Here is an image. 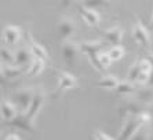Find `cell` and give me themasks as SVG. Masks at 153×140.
I'll use <instances>...</instances> for the list:
<instances>
[{
  "mask_svg": "<svg viewBox=\"0 0 153 140\" xmlns=\"http://www.w3.org/2000/svg\"><path fill=\"white\" fill-rule=\"evenodd\" d=\"M87 56H88V60H90V63L93 65L94 69H97L98 71H103V70H105V67L102 66V63H101V60H100V54L98 52L88 54Z\"/></svg>",
  "mask_w": 153,
  "mask_h": 140,
  "instance_id": "obj_26",
  "label": "cell"
},
{
  "mask_svg": "<svg viewBox=\"0 0 153 140\" xmlns=\"http://www.w3.org/2000/svg\"><path fill=\"white\" fill-rule=\"evenodd\" d=\"M103 44L102 41H98V40H95V41H87V43H82L80 44V51H82L83 54H85V55H88V54H95V52H100L101 49L103 48Z\"/></svg>",
  "mask_w": 153,
  "mask_h": 140,
  "instance_id": "obj_17",
  "label": "cell"
},
{
  "mask_svg": "<svg viewBox=\"0 0 153 140\" xmlns=\"http://www.w3.org/2000/svg\"><path fill=\"white\" fill-rule=\"evenodd\" d=\"M149 76H150V73H148V71H142L141 70V73H139V76H138V78H137V84H139V85H146L148 84V81H149Z\"/></svg>",
  "mask_w": 153,
  "mask_h": 140,
  "instance_id": "obj_30",
  "label": "cell"
},
{
  "mask_svg": "<svg viewBox=\"0 0 153 140\" xmlns=\"http://www.w3.org/2000/svg\"><path fill=\"white\" fill-rule=\"evenodd\" d=\"M0 116L6 122H10L11 119H14L18 116V107L13 100L3 99L1 105H0Z\"/></svg>",
  "mask_w": 153,
  "mask_h": 140,
  "instance_id": "obj_12",
  "label": "cell"
},
{
  "mask_svg": "<svg viewBox=\"0 0 153 140\" xmlns=\"http://www.w3.org/2000/svg\"><path fill=\"white\" fill-rule=\"evenodd\" d=\"M114 91L119 96H123V95H131L137 91L135 85L132 84V81H120L117 84V87L114 88Z\"/></svg>",
  "mask_w": 153,
  "mask_h": 140,
  "instance_id": "obj_18",
  "label": "cell"
},
{
  "mask_svg": "<svg viewBox=\"0 0 153 140\" xmlns=\"http://www.w3.org/2000/svg\"><path fill=\"white\" fill-rule=\"evenodd\" d=\"M24 66H19V65H10V63H6V65H1V71H3L4 77L7 80H15L24 73Z\"/></svg>",
  "mask_w": 153,
  "mask_h": 140,
  "instance_id": "obj_14",
  "label": "cell"
},
{
  "mask_svg": "<svg viewBox=\"0 0 153 140\" xmlns=\"http://www.w3.org/2000/svg\"><path fill=\"white\" fill-rule=\"evenodd\" d=\"M77 11H79V15L84 19V22L88 25V26H97V25H100L101 17L95 8L85 7V6L82 4V6L77 7Z\"/></svg>",
  "mask_w": 153,
  "mask_h": 140,
  "instance_id": "obj_9",
  "label": "cell"
},
{
  "mask_svg": "<svg viewBox=\"0 0 153 140\" xmlns=\"http://www.w3.org/2000/svg\"><path fill=\"white\" fill-rule=\"evenodd\" d=\"M55 74L58 76V88H57L55 98L59 94H64L65 91L77 87V78L73 74L68 73V71H61V70H55Z\"/></svg>",
  "mask_w": 153,
  "mask_h": 140,
  "instance_id": "obj_3",
  "label": "cell"
},
{
  "mask_svg": "<svg viewBox=\"0 0 153 140\" xmlns=\"http://www.w3.org/2000/svg\"><path fill=\"white\" fill-rule=\"evenodd\" d=\"M72 1H73V0H61V6L64 8H68L69 6H71Z\"/></svg>",
  "mask_w": 153,
  "mask_h": 140,
  "instance_id": "obj_35",
  "label": "cell"
},
{
  "mask_svg": "<svg viewBox=\"0 0 153 140\" xmlns=\"http://www.w3.org/2000/svg\"><path fill=\"white\" fill-rule=\"evenodd\" d=\"M112 0H84L83 6L90 8H101V7H109Z\"/></svg>",
  "mask_w": 153,
  "mask_h": 140,
  "instance_id": "obj_23",
  "label": "cell"
},
{
  "mask_svg": "<svg viewBox=\"0 0 153 140\" xmlns=\"http://www.w3.org/2000/svg\"><path fill=\"white\" fill-rule=\"evenodd\" d=\"M123 36H124V32L123 29L119 26V25H114V26H111V28L105 29L102 32V37L105 41H108L112 46H117V44H121L123 41Z\"/></svg>",
  "mask_w": 153,
  "mask_h": 140,
  "instance_id": "obj_8",
  "label": "cell"
},
{
  "mask_svg": "<svg viewBox=\"0 0 153 140\" xmlns=\"http://www.w3.org/2000/svg\"><path fill=\"white\" fill-rule=\"evenodd\" d=\"M145 58H148V59H149V62L152 63V66H153V54H149V55H146Z\"/></svg>",
  "mask_w": 153,
  "mask_h": 140,
  "instance_id": "obj_37",
  "label": "cell"
},
{
  "mask_svg": "<svg viewBox=\"0 0 153 140\" xmlns=\"http://www.w3.org/2000/svg\"><path fill=\"white\" fill-rule=\"evenodd\" d=\"M22 137H21V135L19 133H8L7 136L4 137V140H21Z\"/></svg>",
  "mask_w": 153,
  "mask_h": 140,
  "instance_id": "obj_33",
  "label": "cell"
},
{
  "mask_svg": "<svg viewBox=\"0 0 153 140\" xmlns=\"http://www.w3.org/2000/svg\"><path fill=\"white\" fill-rule=\"evenodd\" d=\"M75 1H76V3H79V4H82L84 0H75Z\"/></svg>",
  "mask_w": 153,
  "mask_h": 140,
  "instance_id": "obj_40",
  "label": "cell"
},
{
  "mask_svg": "<svg viewBox=\"0 0 153 140\" xmlns=\"http://www.w3.org/2000/svg\"><path fill=\"white\" fill-rule=\"evenodd\" d=\"M139 73H141V66H139V62L137 60L134 65H131V66L128 67V74H127L128 80L132 81V83H135L138 76H139Z\"/></svg>",
  "mask_w": 153,
  "mask_h": 140,
  "instance_id": "obj_24",
  "label": "cell"
},
{
  "mask_svg": "<svg viewBox=\"0 0 153 140\" xmlns=\"http://www.w3.org/2000/svg\"><path fill=\"white\" fill-rule=\"evenodd\" d=\"M120 81L114 76H103L101 80H98V83L95 84V87L102 88V89H114L117 87V84Z\"/></svg>",
  "mask_w": 153,
  "mask_h": 140,
  "instance_id": "obj_20",
  "label": "cell"
},
{
  "mask_svg": "<svg viewBox=\"0 0 153 140\" xmlns=\"http://www.w3.org/2000/svg\"><path fill=\"white\" fill-rule=\"evenodd\" d=\"M32 58H33V55H32L30 48H25V47H22V48L17 49V52H15V65L25 66V65L30 63Z\"/></svg>",
  "mask_w": 153,
  "mask_h": 140,
  "instance_id": "obj_16",
  "label": "cell"
},
{
  "mask_svg": "<svg viewBox=\"0 0 153 140\" xmlns=\"http://www.w3.org/2000/svg\"><path fill=\"white\" fill-rule=\"evenodd\" d=\"M138 62H139V66H141V70H142V71H148V73L152 71L153 66H152V63L149 62L148 58H142V59H139Z\"/></svg>",
  "mask_w": 153,
  "mask_h": 140,
  "instance_id": "obj_29",
  "label": "cell"
},
{
  "mask_svg": "<svg viewBox=\"0 0 153 140\" xmlns=\"http://www.w3.org/2000/svg\"><path fill=\"white\" fill-rule=\"evenodd\" d=\"M137 118L139 119V122H141V125L145 126V125H150V122H152V119H153V116H152V113L150 111H141L137 116Z\"/></svg>",
  "mask_w": 153,
  "mask_h": 140,
  "instance_id": "obj_27",
  "label": "cell"
},
{
  "mask_svg": "<svg viewBox=\"0 0 153 140\" xmlns=\"http://www.w3.org/2000/svg\"><path fill=\"white\" fill-rule=\"evenodd\" d=\"M149 26L153 29V11H152V15H150V19H149Z\"/></svg>",
  "mask_w": 153,
  "mask_h": 140,
  "instance_id": "obj_38",
  "label": "cell"
},
{
  "mask_svg": "<svg viewBox=\"0 0 153 140\" xmlns=\"http://www.w3.org/2000/svg\"><path fill=\"white\" fill-rule=\"evenodd\" d=\"M91 139H98V140H113V136H111L109 133L103 132V130H94L93 133H91Z\"/></svg>",
  "mask_w": 153,
  "mask_h": 140,
  "instance_id": "obj_28",
  "label": "cell"
},
{
  "mask_svg": "<svg viewBox=\"0 0 153 140\" xmlns=\"http://www.w3.org/2000/svg\"><path fill=\"white\" fill-rule=\"evenodd\" d=\"M143 126H141V128H139L138 130H137L135 132V135H134V136L131 137L132 140H142V139H146V136H148V133L145 132V130L142 129Z\"/></svg>",
  "mask_w": 153,
  "mask_h": 140,
  "instance_id": "obj_32",
  "label": "cell"
},
{
  "mask_svg": "<svg viewBox=\"0 0 153 140\" xmlns=\"http://www.w3.org/2000/svg\"><path fill=\"white\" fill-rule=\"evenodd\" d=\"M137 100H139L141 103H152L153 100V87H145L141 88L138 91H135Z\"/></svg>",
  "mask_w": 153,
  "mask_h": 140,
  "instance_id": "obj_19",
  "label": "cell"
},
{
  "mask_svg": "<svg viewBox=\"0 0 153 140\" xmlns=\"http://www.w3.org/2000/svg\"><path fill=\"white\" fill-rule=\"evenodd\" d=\"M3 40L7 46H15L22 37V29L17 25H7L3 29Z\"/></svg>",
  "mask_w": 153,
  "mask_h": 140,
  "instance_id": "obj_7",
  "label": "cell"
},
{
  "mask_svg": "<svg viewBox=\"0 0 153 140\" xmlns=\"http://www.w3.org/2000/svg\"><path fill=\"white\" fill-rule=\"evenodd\" d=\"M0 59H3L6 63L14 65L15 63V54L10 51V48H0Z\"/></svg>",
  "mask_w": 153,
  "mask_h": 140,
  "instance_id": "obj_25",
  "label": "cell"
},
{
  "mask_svg": "<svg viewBox=\"0 0 153 140\" xmlns=\"http://www.w3.org/2000/svg\"><path fill=\"white\" fill-rule=\"evenodd\" d=\"M30 51H32V55L35 58H39V59H43V60H47L48 59V52H47V49L39 44V43L36 41H32L30 43Z\"/></svg>",
  "mask_w": 153,
  "mask_h": 140,
  "instance_id": "obj_21",
  "label": "cell"
},
{
  "mask_svg": "<svg viewBox=\"0 0 153 140\" xmlns=\"http://www.w3.org/2000/svg\"><path fill=\"white\" fill-rule=\"evenodd\" d=\"M1 102H3V99H1V94H0V105H1Z\"/></svg>",
  "mask_w": 153,
  "mask_h": 140,
  "instance_id": "obj_41",
  "label": "cell"
},
{
  "mask_svg": "<svg viewBox=\"0 0 153 140\" xmlns=\"http://www.w3.org/2000/svg\"><path fill=\"white\" fill-rule=\"evenodd\" d=\"M58 32L59 36L64 40H68L69 37L75 36L76 33V22L69 17L61 18V21L58 22Z\"/></svg>",
  "mask_w": 153,
  "mask_h": 140,
  "instance_id": "obj_10",
  "label": "cell"
},
{
  "mask_svg": "<svg viewBox=\"0 0 153 140\" xmlns=\"http://www.w3.org/2000/svg\"><path fill=\"white\" fill-rule=\"evenodd\" d=\"M141 126L142 125L139 122V119L137 118V116L127 117V118H124V124H123V128L119 133V137L120 139H131Z\"/></svg>",
  "mask_w": 153,
  "mask_h": 140,
  "instance_id": "obj_4",
  "label": "cell"
},
{
  "mask_svg": "<svg viewBox=\"0 0 153 140\" xmlns=\"http://www.w3.org/2000/svg\"><path fill=\"white\" fill-rule=\"evenodd\" d=\"M132 37L138 44L142 47H148L150 44V37H149V30L145 28V25L139 21V18H137L135 25L132 28Z\"/></svg>",
  "mask_w": 153,
  "mask_h": 140,
  "instance_id": "obj_5",
  "label": "cell"
},
{
  "mask_svg": "<svg viewBox=\"0 0 153 140\" xmlns=\"http://www.w3.org/2000/svg\"><path fill=\"white\" fill-rule=\"evenodd\" d=\"M8 125H10L11 128H18V129L25 130V132H28V133H33V130H35L33 129V122L26 118L25 113L18 114L14 119H11L10 122H8Z\"/></svg>",
  "mask_w": 153,
  "mask_h": 140,
  "instance_id": "obj_13",
  "label": "cell"
},
{
  "mask_svg": "<svg viewBox=\"0 0 153 140\" xmlns=\"http://www.w3.org/2000/svg\"><path fill=\"white\" fill-rule=\"evenodd\" d=\"M108 54H109V56H111V59L113 60V62H117V60H121L123 58H124L126 49L121 44H117V46L112 47V48L108 51Z\"/></svg>",
  "mask_w": 153,
  "mask_h": 140,
  "instance_id": "obj_22",
  "label": "cell"
},
{
  "mask_svg": "<svg viewBox=\"0 0 153 140\" xmlns=\"http://www.w3.org/2000/svg\"><path fill=\"white\" fill-rule=\"evenodd\" d=\"M148 85H150V87H153V69H152V71H150L149 81H148Z\"/></svg>",
  "mask_w": 153,
  "mask_h": 140,
  "instance_id": "obj_36",
  "label": "cell"
},
{
  "mask_svg": "<svg viewBox=\"0 0 153 140\" xmlns=\"http://www.w3.org/2000/svg\"><path fill=\"white\" fill-rule=\"evenodd\" d=\"M149 110H150V113H152V116H153V100H152V105H150Z\"/></svg>",
  "mask_w": 153,
  "mask_h": 140,
  "instance_id": "obj_39",
  "label": "cell"
},
{
  "mask_svg": "<svg viewBox=\"0 0 153 140\" xmlns=\"http://www.w3.org/2000/svg\"><path fill=\"white\" fill-rule=\"evenodd\" d=\"M43 105H44V94H43L42 91L35 92V96H33L32 103H30V106H29V109L25 111L26 118H28L29 121L35 122L37 114H39L40 110L43 109Z\"/></svg>",
  "mask_w": 153,
  "mask_h": 140,
  "instance_id": "obj_6",
  "label": "cell"
},
{
  "mask_svg": "<svg viewBox=\"0 0 153 140\" xmlns=\"http://www.w3.org/2000/svg\"><path fill=\"white\" fill-rule=\"evenodd\" d=\"M82 52L80 51V44H76L73 41H69V40H65L61 46V54H62V58L68 65L73 66L76 63L79 58V54Z\"/></svg>",
  "mask_w": 153,
  "mask_h": 140,
  "instance_id": "obj_2",
  "label": "cell"
},
{
  "mask_svg": "<svg viewBox=\"0 0 153 140\" xmlns=\"http://www.w3.org/2000/svg\"><path fill=\"white\" fill-rule=\"evenodd\" d=\"M142 111V105L139 100H127L119 107V116L121 118H127L130 116H138Z\"/></svg>",
  "mask_w": 153,
  "mask_h": 140,
  "instance_id": "obj_11",
  "label": "cell"
},
{
  "mask_svg": "<svg viewBox=\"0 0 153 140\" xmlns=\"http://www.w3.org/2000/svg\"><path fill=\"white\" fill-rule=\"evenodd\" d=\"M150 125H152V126H153V119H152V122H150Z\"/></svg>",
  "mask_w": 153,
  "mask_h": 140,
  "instance_id": "obj_42",
  "label": "cell"
},
{
  "mask_svg": "<svg viewBox=\"0 0 153 140\" xmlns=\"http://www.w3.org/2000/svg\"><path fill=\"white\" fill-rule=\"evenodd\" d=\"M44 69H46V60L33 56L28 67V76L29 77H37V76H40L43 73Z\"/></svg>",
  "mask_w": 153,
  "mask_h": 140,
  "instance_id": "obj_15",
  "label": "cell"
},
{
  "mask_svg": "<svg viewBox=\"0 0 153 140\" xmlns=\"http://www.w3.org/2000/svg\"><path fill=\"white\" fill-rule=\"evenodd\" d=\"M100 60H101V63H102V66L105 67V69L111 66V63L113 62V60L111 59L109 54H100Z\"/></svg>",
  "mask_w": 153,
  "mask_h": 140,
  "instance_id": "obj_31",
  "label": "cell"
},
{
  "mask_svg": "<svg viewBox=\"0 0 153 140\" xmlns=\"http://www.w3.org/2000/svg\"><path fill=\"white\" fill-rule=\"evenodd\" d=\"M6 83H7V78L4 77L3 71H1V65H0V85H4Z\"/></svg>",
  "mask_w": 153,
  "mask_h": 140,
  "instance_id": "obj_34",
  "label": "cell"
},
{
  "mask_svg": "<svg viewBox=\"0 0 153 140\" xmlns=\"http://www.w3.org/2000/svg\"><path fill=\"white\" fill-rule=\"evenodd\" d=\"M33 96H35V91L30 89V88H24V89H19L14 94L13 96V102L17 105L18 110L21 113H25L29 109V106L33 100Z\"/></svg>",
  "mask_w": 153,
  "mask_h": 140,
  "instance_id": "obj_1",
  "label": "cell"
}]
</instances>
